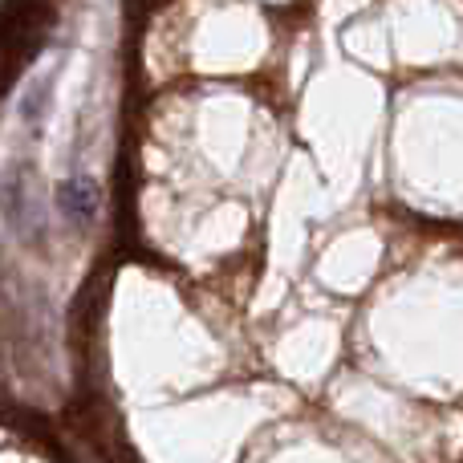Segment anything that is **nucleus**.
Wrapping results in <instances>:
<instances>
[{
  "instance_id": "1",
  "label": "nucleus",
  "mask_w": 463,
  "mask_h": 463,
  "mask_svg": "<svg viewBox=\"0 0 463 463\" xmlns=\"http://www.w3.org/2000/svg\"><path fill=\"white\" fill-rule=\"evenodd\" d=\"M57 208H61V216L73 220V224H90V220L98 216V208H102V187H98V179H90V175L61 179V187H57Z\"/></svg>"
}]
</instances>
